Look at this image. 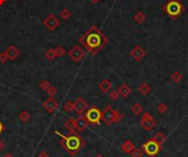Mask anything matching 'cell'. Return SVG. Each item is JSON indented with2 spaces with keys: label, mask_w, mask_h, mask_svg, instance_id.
Segmentation results:
<instances>
[{
  "label": "cell",
  "mask_w": 188,
  "mask_h": 157,
  "mask_svg": "<svg viewBox=\"0 0 188 157\" xmlns=\"http://www.w3.org/2000/svg\"><path fill=\"white\" fill-rule=\"evenodd\" d=\"M80 44H83L92 54H97L102 48L104 45L107 44V37L104 36L100 30L92 25L83 36L79 39Z\"/></svg>",
  "instance_id": "6da1fadb"
},
{
  "label": "cell",
  "mask_w": 188,
  "mask_h": 157,
  "mask_svg": "<svg viewBox=\"0 0 188 157\" xmlns=\"http://www.w3.org/2000/svg\"><path fill=\"white\" fill-rule=\"evenodd\" d=\"M54 133L56 134V135H58L61 139L63 140V142H61V144L65 147L66 151H67L68 153H71L72 155H75L76 153L80 149L81 145H83V140H81L79 136L76 135V134H73V135H69V136H65V135H63L61 132H58L57 130H55Z\"/></svg>",
  "instance_id": "7a4b0ae2"
},
{
  "label": "cell",
  "mask_w": 188,
  "mask_h": 157,
  "mask_svg": "<svg viewBox=\"0 0 188 157\" xmlns=\"http://www.w3.org/2000/svg\"><path fill=\"white\" fill-rule=\"evenodd\" d=\"M164 11L173 19H176L184 11L183 3L178 0H168L164 6Z\"/></svg>",
  "instance_id": "3957f363"
},
{
  "label": "cell",
  "mask_w": 188,
  "mask_h": 157,
  "mask_svg": "<svg viewBox=\"0 0 188 157\" xmlns=\"http://www.w3.org/2000/svg\"><path fill=\"white\" fill-rule=\"evenodd\" d=\"M67 54L73 62L78 63V62H80V60L85 57V54H86V53H85L84 48H81L80 45H74L71 50L68 51Z\"/></svg>",
  "instance_id": "277c9868"
},
{
  "label": "cell",
  "mask_w": 188,
  "mask_h": 157,
  "mask_svg": "<svg viewBox=\"0 0 188 157\" xmlns=\"http://www.w3.org/2000/svg\"><path fill=\"white\" fill-rule=\"evenodd\" d=\"M85 117H86L89 123L99 124L100 120H101V111L99 109H97L96 107H92L87 111Z\"/></svg>",
  "instance_id": "5b68a950"
},
{
  "label": "cell",
  "mask_w": 188,
  "mask_h": 157,
  "mask_svg": "<svg viewBox=\"0 0 188 157\" xmlns=\"http://www.w3.org/2000/svg\"><path fill=\"white\" fill-rule=\"evenodd\" d=\"M142 149H143L144 152H145V154H147L149 156H155V155L159 152V144L152 139V140H150L149 142L144 143L143 146H142Z\"/></svg>",
  "instance_id": "8992f818"
},
{
  "label": "cell",
  "mask_w": 188,
  "mask_h": 157,
  "mask_svg": "<svg viewBox=\"0 0 188 157\" xmlns=\"http://www.w3.org/2000/svg\"><path fill=\"white\" fill-rule=\"evenodd\" d=\"M43 25L49 31H55V30L57 29V26L60 25V20H58V18L55 14L51 13V14H49L43 20Z\"/></svg>",
  "instance_id": "52a82bcc"
},
{
  "label": "cell",
  "mask_w": 188,
  "mask_h": 157,
  "mask_svg": "<svg viewBox=\"0 0 188 157\" xmlns=\"http://www.w3.org/2000/svg\"><path fill=\"white\" fill-rule=\"evenodd\" d=\"M115 112L116 110H113L111 105H107L101 112V120L108 125L112 124L115 122Z\"/></svg>",
  "instance_id": "ba28073f"
},
{
  "label": "cell",
  "mask_w": 188,
  "mask_h": 157,
  "mask_svg": "<svg viewBox=\"0 0 188 157\" xmlns=\"http://www.w3.org/2000/svg\"><path fill=\"white\" fill-rule=\"evenodd\" d=\"M155 120L153 118H152V115L150 114L149 112H145L143 115H142V119H141V125L143 128H145V130H147V131H150V130H152V128L155 126Z\"/></svg>",
  "instance_id": "9c48e42d"
},
{
  "label": "cell",
  "mask_w": 188,
  "mask_h": 157,
  "mask_svg": "<svg viewBox=\"0 0 188 157\" xmlns=\"http://www.w3.org/2000/svg\"><path fill=\"white\" fill-rule=\"evenodd\" d=\"M43 108L49 113H54L56 109L58 108V102L54 99V97H49L44 102H43Z\"/></svg>",
  "instance_id": "30bf717a"
},
{
  "label": "cell",
  "mask_w": 188,
  "mask_h": 157,
  "mask_svg": "<svg viewBox=\"0 0 188 157\" xmlns=\"http://www.w3.org/2000/svg\"><path fill=\"white\" fill-rule=\"evenodd\" d=\"M73 103H74V111H76V113L79 115L83 114V113L85 112V110L88 108V105H87V103L85 102V100L80 97L77 98Z\"/></svg>",
  "instance_id": "8fae6325"
},
{
  "label": "cell",
  "mask_w": 188,
  "mask_h": 157,
  "mask_svg": "<svg viewBox=\"0 0 188 157\" xmlns=\"http://www.w3.org/2000/svg\"><path fill=\"white\" fill-rule=\"evenodd\" d=\"M130 55L132 56V57H133L134 59L141 60L142 58H143L144 56L146 55V52L143 50V48H142L141 46H139V45H135V46H134L133 48L131 50Z\"/></svg>",
  "instance_id": "7c38bea8"
},
{
  "label": "cell",
  "mask_w": 188,
  "mask_h": 157,
  "mask_svg": "<svg viewBox=\"0 0 188 157\" xmlns=\"http://www.w3.org/2000/svg\"><path fill=\"white\" fill-rule=\"evenodd\" d=\"M74 121H75V126L77 131H84L89 124L86 117H83V115H79L77 119H74Z\"/></svg>",
  "instance_id": "4fadbf2b"
},
{
  "label": "cell",
  "mask_w": 188,
  "mask_h": 157,
  "mask_svg": "<svg viewBox=\"0 0 188 157\" xmlns=\"http://www.w3.org/2000/svg\"><path fill=\"white\" fill-rule=\"evenodd\" d=\"M6 54L8 56V58L10 60H14L20 56V51L18 50V47H16L14 45H10L6 48Z\"/></svg>",
  "instance_id": "5bb4252c"
},
{
  "label": "cell",
  "mask_w": 188,
  "mask_h": 157,
  "mask_svg": "<svg viewBox=\"0 0 188 157\" xmlns=\"http://www.w3.org/2000/svg\"><path fill=\"white\" fill-rule=\"evenodd\" d=\"M118 92H119V96H121L122 98H127L129 94H131L132 89H131L127 84H123V85H121L120 88L118 89Z\"/></svg>",
  "instance_id": "9a60e30c"
},
{
  "label": "cell",
  "mask_w": 188,
  "mask_h": 157,
  "mask_svg": "<svg viewBox=\"0 0 188 157\" xmlns=\"http://www.w3.org/2000/svg\"><path fill=\"white\" fill-rule=\"evenodd\" d=\"M111 88H112V84L108 79H104V80H102L99 84V89L104 92H109L111 90Z\"/></svg>",
  "instance_id": "2e32d148"
},
{
  "label": "cell",
  "mask_w": 188,
  "mask_h": 157,
  "mask_svg": "<svg viewBox=\"0 0 188 157\" xmlns=\"http://www.w3.org/2000/svg\"><path fill=\"white\" fill-rule=\"evenodd\" d=\"M121 149H122L124 153H128L129 154V153H131L134 149V145L130 140H127V141L121 145Z\"/></svg>",
  "instance_id": "e0dca14e"
},
{
  "label": "cell",
  "mask_w": 188,
  "mask_h": 157,
  "mask_svg": "<svg viewBox=\"0 0 188 157\" xmlns=\"http://www.w3.org/2000/svg\"><path fill=\"white\" fill-rule=\"evenodd\" d=\"M65 128L68 132H71L73 134H76V126H75V121L74 119H68L65 122Z\"/></svg>",
  "instance_id": "ac0fdd59"
},
{
  "label": "cell",
  "mask_w": 188,
  "mask_h": 157,
  "mask_svg": "<svg viewBox=\"0 0 188 157\" xmlns=\"http://www.w3.org/2000/svg\"><path fill=\"white\" fill-rule=\"evenodd\" d=\"M133 19H134V21H135L136 23H143V22L145 21L146 16L144 14L143 12H136L135 14H134Z\"/></svg>",
  "instance_id": "d6986e66"
},
{
  "label": "cell",
  "mask_w": 188,
  "mask_h": 157,
  "mask_svg": "<svg viewBox=\"0 0 188 157\" xmlns=\"http://www.w3.org/2000/svg\"><path fill=\"white\" fill-rule=\"evenodd\" d=\"M139 91L141 92L142 94H144V96H146V94H150V91H151V88H150V86L147 84L143 82L141 86H139Z\"/></svg>",
  "instance_id": "ffe728a7"
},
{
  "label": "cell",
  "mask_w": 188,
  "mask_h": 157,
  "mask_svg": "<svg viewBox=\"0 0 188 157\" xmlns=\"http://www.w3.org/2000/svg\"><path fill=\"white\" fill-rule=\"evenodd\" d=\"M19 120H20L21 122H24V123L28 122V121L30 120V113L25 110L21 111L20 114H19Z\"/></svg>",
  "instance_id": "44dd1931"
},
{
  "label": "cell",
  "mask_w": 188,
  "mask_h": 157,
  "mask_svg": "<svg viewBox=\"0 0 188 157\" xmlns=\"http://www.w3.org/2000/svg\"><path fill=\"white\" fill-rule=\"evenodd\" d=\"M63 108H64V111L67 113H72L74 111V103L72 101H66L65 103H64V105H63Z\"/></svg>",
  "instance_id": "7402d4cb"
},
{
  "label": "cell",
  "mask_w": 188,
  "mask_h": 157,
  "mask_svg": "<svg viewBox=\"0 0 188 157\" xmlns=\"http://www.w3.org/2000/svg\"><path fill=\"white\" fill-rule=\"evenodd\" d=\"M153 140H154L155 142H157L159 145L163 144L165 142V140H166V137H165V135L163 133H156L154 135V137H153Z\"/></svg>",
  "instance_id": "603a6c76"
},
{
  "label": "cell",
  "mask_w": 188,
  "mask_h": 157,
  "mask_svg": "<svg viewBox=\"0 0 188 157\" xmlns=\"http://www.w3.org/2000/svg\"><path fill=\"white\" fill-rule=\"evenodd\" d=\"M55 53H56V57H64L67 54V52L65 51V48L63 46H57L55 48Z\"/></svg>",
  "instance_id": "cb8c5ba5"
},
{
  "label": "cell",
  "mask_w": 188,
  "mask_h": 157,
  "mask_svg": "<svg viewBox=\"0 0 188 157\" xmlns=\"http://www.w3.org/2000/svg\"><path fill=\"white\" fill-rule=\"evenodd\" d=\"M60 16H61V18H62L63 20H68V19L71 18L72 13H71V11L68 10V9H63V10L61 11Z\"/></svg>",
  "instance_id": "d4e9b609"
},
{
  "label": "cell",
  "mask_w": 188,
  "mask_h": 157,
  "mask_svg": "<svg viewBox=\"0 0 188 157\" xmlns=\"http://www.w3.org/2000/svg\"><path fill=\"white\" fill-rule=\"evenodd\" d=\"M45 57H46L49 60H53V59H54V58L56 57V53H55V50H53V48L47 50L46 53H45Z\"/></svg>",
  "instance_id": "484cf974"
},
{
  "label": "cell",
  "mask_w": 188,
  "mask_h": 157,
  "mask_svg": "<svg viewBox=\"0 0 188 157\" xmlns=\"http://www.w3.org/2000/svg\"><path fill=\"white\" fill-rule=\"evenodd\" d=\"M142 111H143V108H142V105H140V103H134L133 107H132V112L134 113V114H141Z\"/></svg>",
  "instance_id": "4316f807"
},
{
  "label": "cell",
  "mask_w": 188,
  "mask_h": 157,
  "mask_svg": "<svg viewBox=\"0 0 188 157\" xmlns=\"http://www.w3.org/2000/svg\"><path fill=\"white\" fill-rule=\"evenodd\" d=\"M46 94L50 96V97H54V96H56V94H57V89L55 88V87H52L50 86L49 88L46 89Z\"/></svg>",
  "instance_id": "83f0119b"
},
{
  "label": "cell",
  "mask_w": 188,
  "mask_h": 157,
  "mask_svg": "<svg viewBox=\"0 0 188 157\" xmlns=\"http://www.w3.org/2000/svg\"><path fill=\"white\" fill-rule=\"evenodd\" d=\"M170 78L173 79V81H174V82H178V81H180V79H182V75H180L178 71H174V73L172 74Z\"/></svg>",
  "instance_id": "f1b7e54d"
},
{
  "label": "cell",
  "mask_w": 188,
  "mask_h": 157,
  "mask_svg": "<svg viewBox=\"0 0 188 157\" xmlns=\"http://www.w3.org/2000/svg\"><path fill=\"white\" fill-rule=\"evenodd\" d=\"M118 98H119V92H118V90H110L109 91V99L117 100Z\"/></svg>",
  "instance_id": "f546056e"
},
{
  "label": "cell",
  "mask_w": 188,
  "mask_h": 157,
  "mask_svg": "<svg viewBox=\"0 0 188 157\" xmlns=\"http://www.w3.org/2000/svg\"><path fill=\"white\" fill-rule=\"evenodd\" d=\"M50 86H51L50 82H49L47 80H45V79H44V80H42L41 82H40V88H41L42 90H45V91H46V89Z\"/></svg>",
  "instance_id": "4dcf8cb0"
},
{
  "label": "cell",
  "mask_w": 188,
  "mask_h": 157,
  "mask_svg": "<svg viewBox=\"0 0 188 157\" xmlns=\"http://www.w3.org/2000/svg\"><path fill=\"white\" fill-rule=\"evenodd\" d=\"M131 156L132 157H142L143 154H142L141 149H138V148H134L132 152H131Z\"/></svg>",
  "instance_id": "1f68e13d"
},
{
  "label": "cell",
  "mask_w": 188,
  "mask_h": 157,
  "mask_svg": "<svg viewBox=\"0 0 188 157\" xmlns=\"http://www.w3.org/2000/svg\"><path fill=\"white\" fill-rule=\"evenodd\" d=\"M8 59H9V58H8V56H7V54H6V52L0 53V63L5 64Z\"/></svg>",
  "instance_id": "d6a6232c"
},
{
  "label": "cell",
  "mask_w": 188,
  "mask_h": 157,
  "mask_svg": "<svg viewBox=\"0 0 188 157\" xmlns=\"http://www.w3.org/2000/svg\"><path fill=\"white\" fill-rule=\"evenodd\" d=\"M157 110H159V113H165L167 111V105L165 103H161V105L157 107Z\"/></svg>",
  "instance_id": "836d02e7"
},
{
  "label": "cell",
  "mask_w": 188,
  "mask_h": 157,
  "mask_svg": "<svg viewBox=\"0 0 188 157\" xmlns=\"http://www.w3.org/2000/svg\"><path fill=\"white\" fill-rule=\"evenodd\" d=\"M123 118V115L121 114L119 111H116L115 112V122H119V121H121V119Z\"/></svg>",
  "instance_id": "e575fe53"
},
{
  "label": "cell",
  "mask_w": 188,
  "mask_h": 157,
  "mask_svg": "<svg viewBox=\"0 0 188 157\" xmlns=\"http://www.w3.org/2000/svg\"><path fill=\"white\" fill-rule=\"evenodd\" d=\"M37 157H50V155H49V153H47L46 151H41V152L37 154Z\"/></svg>",
  "instance_id": "d590c367"
},
{
  "label": "cell",
  "mask_w": 188,
  "mask_h": 157,
  "mask_svg": "<svg viewBox=\"0 0 188 157\" xmlns=\"http://www.w3.org/2000/svg\"><path fill=\"white\" fill-rule=\"evenodd\" d=\"M5 146H6L5 142H3V141H1V140H0V152H1V151H3V148H5Z\"/></svg>",
  "instance_id": "8d00e7d4"
},
{
  "label": "cell",
  "mask_w": 188,
  "mask_h": 157,
  "mask_svg": "<svg viewBox=\"0 0 188 157\" xmlns=\"http://www.w3.org/2000/svg\"><path fill=\"white\" fill-rule=\"evenodd\" d=\"M3 130H5V126H3V123H2V122L0 121V134L2 133V132H3Z\"/></svg>",
  "instance_id": "74e56055"
},
{
  "label": "cell",
  "mask_w": 188,
  "mask_h": 157,
  "mask_svg": "<svg viewBox=\"0 0 188 157\" xmlns=\"http://www.w3.org/2000/svg\"><path fill=\"white\" fill-rule=\"evenodd\" d=\"M2 157H13V156H12V155H11V154H9V153H7V154H5Z\"/></svg>",
  "instance_id": "f35d334b"
},
{
  "label": "cell",
  "mask_w": 188,
  "mask_h": 157,
  "mask_svg": "<svg viewBox=\"0 0 188 157\" xmlns=\"http://www.w3.org/2000/svg\"><path fill=\"white\" fill-rule=\"evenodd\" d=\"M90 1H92V3H98L100 1V0H90Z\"/></svg>",
  "instance_id": "ab89813d"
},
{
  "label": "cell",
  "mask_w": 188,
  "mask_h": 157,
  "mask_svg": "<svg viewBox=\"0 0 188 157\" xmlns=\"http://www.w3.org/2000/svg\"><path fill=\"white\" fill-rule=\"evenodd\" d=\"M6 1H7V0H0V6H2L3 3L6 2Z\"/></svg>",
  "instance_id": "60d3db41"
},
{
  "label": "cell",
  "mask_w": 188,
  "mask_h": 157,
  "mask_svg": "<svg viewBox=\"0 0 188 157\" xmlns=\"http://www.w3.org/2000/svg\"><path fill=\"white\" fill-rule=\"evenodd\" d=\"M96 157H104V155H101V154H98Z\"/></svg>",
  "instance_id": "b9f144b4"
}]
</instances>
